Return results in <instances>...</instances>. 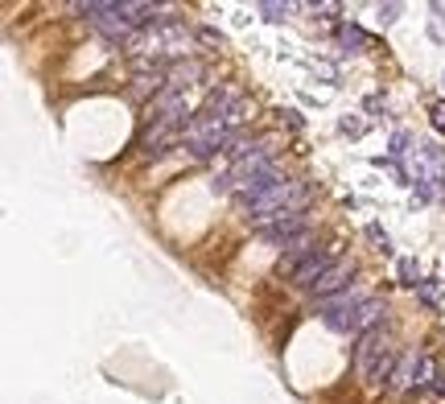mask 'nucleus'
Here are the masks:
<instances>
[{"instance_id":"nucleus-3","label":"nucleus","mask_w":445,"mask_h":404,"mask_svg":"<svg viewBox=\"0 0 445 404\" xmlns=\"http://www.w3.org/2000/svg\"><path fill=\"white\" fill-rule=\"evenodd\" d=\"M306 231H313L310 227V207H306V211H289V215H280L276 223H268L264 231H260V239H264L268 248H285V244H293V239L306 235Z\"/></svg>"},{"instance_id":"nucleus-6","label":"nucleus","mask_w":445,"mask_h":404,"mask_svg":"<svg viewBox=\"0 0 445 404\" xmlns=\"http://www.w3.org/2000/svg\"><path fill=\"white\" fill-rule=\"evenodd\" d=\"M351 280H355V260H351V256H342V260H338V264H334V269H330V272H326V276H322V280H317V285L310 289V297H313V301H330V297H338V293L355 289Z\"/></svg>"},{"instance_id":"nucleus-13","label":"nucleus","mask_w":445,"mask_h":404,"mask_svg":"<svg viewBox=\"0 0 445 404\" xmlns=\"http://www.w3.org/2000/svg\"><path fill=\"white\" fill-rule=\"evenodd\" d=\"M429 396H433L437 404H445V367L437 371V375H433V388H429Z\"/></svg>"},{"instance_id":"nucleus-10","label":"nucleus","mask_w":445,"mask_h":404,"mask_svg":"<svg viewBox=\"0 0 445 404\" xmlns=\"http://www.w3.org/2000/svg\"><path fill=\"white\" fill-rule=\"evenodd\" d=\"M194 42L206 45V50H219V45H222V33L215 29V25H198V29H194Z\"/></svg>"},{"instance_id":"nucleus-7","label":"nucleus","mask_w":445,"mask_h":404,"mask_svg":"<svg viewBox=\"0 0 445 404\" xmlns=\"http://www.w3.org/2000/svg\"><path fill=\"white\" fill-rule=\"evenodd\" d=\"M388 322V306L379 301V297H367L363 306H359L355 314L347 317L342 326H338V334H351V338H363L367 330H375V326H384Z\"/></svg>"},{"instance_id":"nucleus-14","label":"nucleus","mask_w":445,"mask_h":404,"mask_svg":"<svg viewBox=\"0 0 445 404\" xmlns=\"http://www.w3.org/2000/svg\"><path fill=\"white\" fill-rule=\"evenodd\" d=\"M396 17H400V4H384V8H379V21H384V25H392Z\"/></svg>"},{"instance_id":"nucleus-15","label":"nucleus","mask_w":445,"mask_h":404,"mask_svg":"<svg viewBox=\"0 0 445 404\" xmlns=\"http://www.w3.org/2000/svg\"><path fill=\"white\" fill-rule=\"evenodd\" d=\"M342 133L359 136V133H363V120H355V116H347V120H342Z\"/></svg>"},{"instance_id":"nucleus-4","label":"nucleus","mask_w":445,"mask_h":404,"mask_svg":"<svg viewBox=\"0 0 445 404\" xmlns=\"http://www.w3.org/2000/svg\"><path fill=\"white\" fill-rule=\"evenodd\" d=\"M243 99H248V95L239 91V83H219V87L206 91V99H202V107H198L194 116H198V120H222V116H231Z\"/></svg>"},{"instance_id":"nucleus-5","label":"nucleus","mask_w":445,"mask_h":404,"mask_svg":"<svg viewBox=\"0 0 445 404\" xmlns=\"http://www.w3.org/2000/svg\"><path fill=\"white\" fill-rule=\"evenodd\" d=\"M388 343H396V334H392V326H388V322H384V326H375V330H367L363 338H355V375H359V380L367 375V367L379 359V351H384Z\"/></svg>"},{"instance_id":"nucleus-17","label":"nucleus","mask_w":445,"mask_h":404,"mask_svg":"<svg viewBox=\"0 0 445 404\" xmlns=\"http://www.w3.org/2000/svg\"><path fill=\"white\" fill-rule=\"evenodd\" d=\"M442 198H445V186H442Z\"/></svg>"},{"instance_id":"nucleus-8","label":"nucleus","mask_w":445,"mask_h":404,"mask_svg":"<svg viewBox=\"0 0 445 404\" xmlns=\"http://www.w3.org/2000/svg\"><path fill=\"white\" fill-rule=\"evenodd\" d=\"M421 359H425V351H416V347H408L396 363V371H392V380H388V396H404V392H416V375H421Z\"/></svg>"},{"instance_id":"nucleus-2","label":"nucleus","mask_w":445,"mask_h":404,"mask_svg":"<svg viewBox=\"0 0 445 404\" xmlns=\"http://www.w3.org/2000/svg\"><path fill=\"white\" fill-rule=\"evenodd\" d=\"M342 260V244H317L310 256H301L297 264H293V272H289V285L293 289H301V293H310L313 285L326 276V272L334 269Z\"/></svg>"},{"instance_id":"nucleus-12","label":"nucleus","mask_w":445,"mask_h":404,"mask_svg":"<svg viewBox=\"0 0 445 404\" xmlns=\"http://www.w3.org/2000/svg\"><path fill=\"white\" fill-rule=\"evenodd\" d=\"M342 42H347V45H367V33L355 29V25H342Z\"/></svg>"},{"instance_id":"nucleus-9","label":"nucleus","mask_w":445,"mask_h":404,"mask_svg":"<svg viewBox=\"0 0 445 404\" xmlns=\"http://www.w3.org/2000/svg\"><path fill=\"white\" fill-rule=\"evenodd\" d=\"M206 79V62L202 58H181V62H169V75H165V87L169 91H186L194 87V83H202Z\"/></svg>"},{"instance_id":"nucleus-1","label":"nucleus","mask_w":445,"mask_h":404,"mask_svg":"<svg viewBox=\"0 0 445 404\" xmlns=\"http://www.w3.org/2000/svg\"><path fill=\"white\" fill-rule=\"evenodd\" d=\"M276 149H280V140H276V136H260V140H252V149H248V153H239L222 178H215V190H219V194H239L248 181L256 178V174H264L268 165L276 161Z\"/></svg>"},{"instance_id":"nucleus-16","label":"nucleus","mask_w":445,"mask_h":404,"mask_svg":"<svg viewBox=\"0 0 445 404\" xmlns=\"http://www.w3.org/2000/svg\"><path fill=\"white\" fill-rule=\"evenodd\" d=\"M404 144H408V136H404V133L392 136V153H404Z\"/></svg>"},{"instance_id":"nucleus-11","label":"nucleus","mask_w":445,"mask_h":404,"mask_svg":"<svg viewBox=\"0 0 445 404\" xmlns=\"http://www.w3.org/2000/svg\"><path fill=\"white\" fill-rule=\"evenodd\" d=\"M256 8H260V13H264L268 21H285V17H289V13H293V4H256Z\"/></svg>"}]
</instances>
